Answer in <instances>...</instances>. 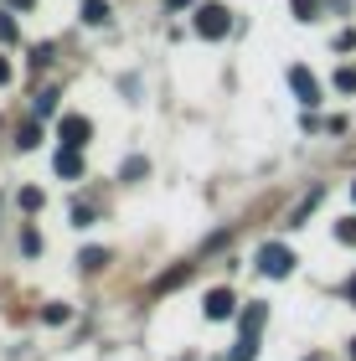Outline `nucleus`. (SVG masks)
Returning a JSON list of instances; mask_svg holds the SVG:
<instances>
[{"mask_svg":"<svg viewBox=\"0 0 356 361\" xmlns=\"http://www.w3.org/2000/svg\"><path fill=\"white\" fill-rule=\"evenodd\" d=\"M269 320V305H248L238 315V346H233V361H258V331Z\"/></svg>","mask_w":356,"mask_h":361,"instance_id":"f257e3e1","label":"nucleus"},{"mask_svg":"<svg viewBox=\"0 0 356 361\" xmlns=\"http://www.w3.org/2000/svg\"><path fill=\"white\" fill-rule=\"evenodd\" d=\"M228 31H233V16H228V6H217V0L197 6V37H207V42H222Z\"/></svg>","mask_w":356,"mask_h":361,"instance_id":"f03ea898","label":"nucleus"},{"mask_svg":"<svg viewBox=\"0 0 356 361\" xmlns=\"http://www.w3.org/2000/svg\"><path fill=\"white\" fill-rule=\"evenodd\" d=\"M289 269H295V253H289L284 243H264V248H258V274H269V279H284Z\"/></svg>","mask_w":356,"mask_h":361,"instance_id":"7ed1b4c3","label":"nucleus"},{"mask_svg":"<svg viewBox=\"0 0 356 361\" xmlns=\"http://www.w3.org/2000/svg\"><path fill=\"white\" fill-rule=\"evenodd\" d=\"M57 140L68 145V150H83V145L93 140V124L83 119V114H62L57 119Z\"/></svg>","mask_w":356,"mask_h":361,"instance_id":"20e7f679","label":"nucleus"},{"mask_svg":"<svg viewBox=\"0 0 356 361\" xmlns=\"http://www.w3.org/2000/svg\"><path fill=\"white\" fill-rule=\"evenodd\" d=\"M289 88H295V98L305 109H315L320 104V83H315V73L310 68H289Z\"/></svg>","mask_w":356,"mask_h":361,"instance_id":"39448f33","label":"nucleus"},{"mask_svg":"<svg viewBox=\"0 0 356 361\" xmlns=\"http://www.w3.org/2000/svg\"><path fill=\"white\" fill-rule=\"evenodd\" d=\"M202 310H207V320H228V315H238V300H233V289H212Z\"/></svg>","mask_w":356,"mask_h":361,"instance_id":"423d86ee","label":"nucleus"},{"mask_svg":"<svg viewBox=\"0 0 356 361\" xmlns=\"http://www.w3.org/2000/svg\"><path fill=\"white\" fill-rule=\"evenodd\" d=\"M52 166H57V176H62V180H78V176H83V150H68V145H62Z\"/></svg>","mask_w":356,"mask_h":361,"instance_id":"0eeeda50","label":"nucleus"},{"mask_svg":"<svg viewBox=\"0 0 356 361\" xmlns=\"http://www.w3.org/2000/svg\"><path fill=\"white\" fill-rule=\"evenodd\" d=\"M109 21H114L109 0H83V26H109Z\"/></svg>","mask_w":356,"mask_h":361,"instance_id":"6e6552de","label":"nucleus"},{"mask_svg":"<svg viewBox=\"0 0 356 361\" xmlns=\"http://www.w3.org/2000/svg\"><path fill=\"white\" fill-rule=\"evenodd\" d=\"M78 264H83L88 274H99V269L109 264V253H104V248H83V253H78Z\"/></svg>","mask_w":356,"mask_h":361,"instance_id":"1a4fd4ad","label":"nucleus"},{"mask_svg":"<svg viewBox=\"0 0 356 361\" xmlns=\"http://www.w3.org/2000/svg\"><path fill=\"white\" fill-rule=\"evenodd\" d=\"M42 320H47V325H68V320H73V310H68V305H47V310H42Z\"/></svg>","mask_w":356,"mask_h":361,"instance_id":"9d476101","label":"nucleus"},{"mask_svg":"<svg viewBox=\"0 0 356 361\" xmlns=\"http://www.w3.org/2000/svg\"><path fill=\"white\" fill-rule=\"evenodd\" d=\"M181 279H191V264H181V269H171V274H166V279H160V284H155V289H160V294H166V289H176V284H181Z\"/></svg>","mask_w":356,"mask_h":361,"instance_id":"9b49d317","label":"nucleus"},{"mask_svg":"<svg viewBox=\"0 0 356 361\" xmlns=\"http://www.w3.org/2000/svg\"><path fill=\"white\" fill-rule=\"evenodd\" d=\"M145 171H150V166H145V160H140V155H129V160H124V171H119V176H124V180H140Z\"/></svg>","mask_w":356,"mask_h":361,"instance_id":"f8f14e48","label":"nucleus"},{"mask_svg":"<svg viewBox=\"0 0 356 361\" xmlns=\"http://www.w3.org/2000/svg\"><path fill=\"white\" fill-rule=\"evenodd\" d=\"M16 145H21V150H37V145H42V129H37V124H26V129H21V140H16Z\"/></svg>","mask_w":356,"mask_h":361,"instance_id":"ddd939ff","label":"nucleus"},{"mask_svg":"<svg viewBox=\"0 0 356 361\" xmlns=\"http://www.w3.org/2000/svg\"><path fill=\"white\" fill-rule=\"evenodd\" d=\"M295 16H300V21H315V16H320V0H295Z\"/></svg>","mask_w":356,"mask_h":361,"instance_id":"4468645a","label":"nucleus"},{"mask_svg":"<svg viewBox=\"0 0 356 361\" xmlns=\"http://www.w3.org/2000/svg\"><path fill=\"white\" fill-rule=\"evenodd\" d=\"M73 227H93V207H88V202L73 207Z\"/></svg>","mask_w":356,"mask_h":361,"instance_id":"2eb2a0df","label":"nucleus"},{"mask_svg":"<svg viewBox=\"0 0 356 361\" xmlns=\"http://www.w3.org/2000/svg\"><path fill=\"white\" fill-rule=\"evenodd\" d=\"M336 238H341V243H351V248H356V217H346V222H336Z\"/></svg>","mask_w":356,"mask_h":361,"instance_id":"dca6fc26","label":"nucleus"},{"mask_svg":"<svg viewBox=\"0 0 356 361\" xmlns=\"http://www.w3.org/2000/svg\"><path fill=\"white\" fill-rule=\"evenodd\" d=\"M336 88H341V93H356V68H341V73H336Z\"/></svg>","mask_w":356,"mask_h":361,"instance_id":"f3484780","label":"nucleus"},{"mask_svg":"<svg viewBox=\"0 0 356 361\" xmlns=\"http://www.w3.org/2000/svg\"><path fill=\"white\" fill-rule=\"evenodd\" d=\"M21 248H26V253H42V238H37V227H26V233H21Z\"/></svg>","mask_w":356,"mask_h":361,"instance_id":"a211bd4d","label":"nucleus"},{"mask_svg":"<svg viewBox=\"0 0 356 361\" xmlns=\"http://www.w3.org/2000/svg\"><path fill=\"white\" fill-rule=\"evenodd\" d=\"M336 52H356V31H351V26L341 31V37H336Z\"/></svg>","mask_w":356,"mask_h":361,"instance_id":"6ab92c4d","label":"nucleus"},{"mask_svg":"<svg viewBox=\"0 0 356 361\" xmlns=\"http://www.w3.org/2000/svg\"><path fill=\"white\" fill-rule=\"evenodd\" d=\"M52 109H57V88H47V93L37 98V114H52Z\"/></svg>","mask_w":356,"mask_h":361,"instance_id":"aec40b11","label":"nucleus"},{"mask_svg":"<svg viewBox=\"0 0 356 361\" xmlns=\"http://www.w3.org/2000/svg\"><path fill=\"white\" fill-rule=\"evenodd\" d=\"M21 207H26V212H37V207H42V191H37V186H26V191H21Z\"/></svg>","mask_w":356,"mask_h":361,"instance_id":"412c9836","label":"nucleus"},{"mask_svg":"<svg viewBox=\"0 0 356 361\" xmlns=\"http://www.w3.org/2000/svg\"><path fill=\"white\" fill-rule=\"evenodd\" d=\"M6 83H11V62L0 57V88H6Z\"/></svg>","mask_w":356,"mask_h":361,"instance_id":"4be33fe9","label":"nucleus"},{"mask_svg":"<svg viewBox=\"0 0 356 361\" xmlns=\"http://www.w3.org/2000/svg\"><path fill=\"white\" fill-rule=\"evenodd\" d=\"M346 300H351V305H356V279H351V284H346Z\"/></svg>","mask_w":356,"mask_h":361,"instance_id":"5701e85b","label":"nucleus"},{"mask_svg":"<svg viewBox=\"0 0 356 361\" xmlns=\"http://www.w3.org/2000/svg\"><path fill=\"white\" fill-rule=\"evenodd\" d=\"M11 6H16V11H26V6H37V0H11Z\"/></svg>","mask_w":356,"mask_h":361,"instance_id":"b1692460","label":"nucleus"},{"mask_svg":"<svg viewBox=\"0 0 356 361\" xmlns=\"http://www.w3.org/2000/svg\"><path fill=\"white\" fill-rule=\"evenodd\" d=\"M166 6H171V11H181V6H191V0H166Z\"/></svg>","mask_w":356,"mask_h":361,"instance_id":"393cba45","label":"nucleus"},{"mask_svg":"<svg viewBox=\"0 0 356 361\" xmlns=\"http://www.w3.org/2000/svg\"><path fill=\"white\" fill-rule=\"evenodd\" d=\"M346 356H351V361H356V341H351V346H346Z\"/></svg>","mask_w":356,"mask_h":361,"instance_id":"a878e982","label":"nucleus"},{"mask_svg":"<svg viewBox=\"0 0 356 361\" xmlns=\"http://www.w3.org/2000/svg\"><path fill=\"white\" fill-rule=\"evenodd\" d=\"M351 196H356V186H351Z\"/></svg>","mask_w":356,"mask_h":361,"instance_id":"bb28decb","label":"nucleus"},{"mask_svg":"<svg viewBox=\"0 0 356 361\" xmlns=\"http://www.w3.org/2000/svg\"><path fill=\"white\" fill-rule=\"evenodd\" d=\"M310 361H315V356H310Z\"/></svg>","mask_w":356,"mask_h":361,"instance_id":"cd10ccee","label":"nucleus"}]
</instances>
